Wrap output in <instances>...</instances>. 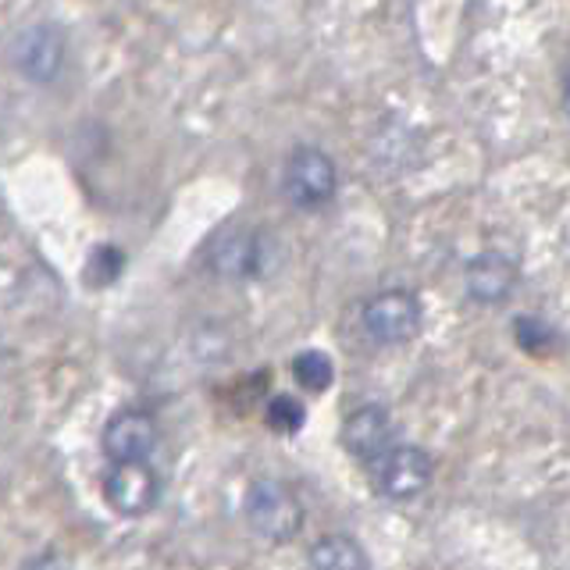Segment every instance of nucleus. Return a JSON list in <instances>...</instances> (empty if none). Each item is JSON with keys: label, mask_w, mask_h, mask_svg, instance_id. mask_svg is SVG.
<instances>
[{"label": "nucleus", "mask_w": 570, "mask_h": 570, "mask_svg": "<svg viewBox=\"0 0 570 570\" xmlns=\"http://www.w3.org/2000/svg\"><path fill=\"white\" fill-rule=\"evenodd\" d=\"M293 374H296V382L307 389V392H325L332 385V379H335V367L328 361V353L307 350V353H296Z\"/></svg>", "instance_id": "obj_12"}, {"label": "nucleus", "mask_w": 570, "mask_h": 570, "mask_svg": "<svg viewBox=\"0 0 570 570\" xmlns=\"http://www.w3.org/2000/svg\"><path fill=\"white\" fill-rule=\"evenodd\" d=\"M282 189H285V200L299 210L325 207L338 189L335 160L317 147H296L289 157H285Z\"/></svg>", "instance_id": "obj_2"}, {"label": "nucleus", "mask_w": 570, "mask_h": 570, "mask_svg": "<svg viewBox=\"0 0 570 570\" xmlns=\"http://www.w3.org/2000/svg\"><path fill=\"white\" fill-rule=\"evenodd\" d=\"M367 552L350 534H325L311 546V570H367Z\"/></svg>", "instance_id": "obj_11"}, {"label": "nucleus", "mask_w": 570, "mask_h": 570, "mask_svg": "<svg viewBox=\"0 0 570 570\" xmlns=\"http://www.w3.org/2000/svg\"><path fill=\"white\" fill-rule=\"evenodd\" d=\"M104 495L121 517H142L157 507L160 481L147 460H118L104 478Z\"/></svg>", "instance_id": "obj_6"}, {"label": "nucleus", "mask_w": 570, "mask_h": 570, "mask_svg": "<svg viewBox=\"0 0 570 570\" xmlns=\"http://www.w3.org/2000/svg\"><path fill=\"white\" fill-rule=\"evenodd\" d=\"M65 50L68 47H65L61 29L50 22H40V26H29L14 36L11 61L29 82H53L65 68Z\"/></svg>", "instance_id": "obj_5"}, {"label": "nucleus", "mask_w": 570, "mask_h": 570, "mask_svg": "<svg viewBox=\"0 0 570 570\" xmlns=\"http://www.w3.org/2000/svg\"><path fill=\"white\" fill-rule=\"evenodd\" d=\"M157 445V421L147 410H118L104 424V453L118 460H147Z\"/></svg>", "instance_id": "obj_7"}, {"label": "nucleus", "mask_w": 570, "mask_h": 570, "mask_svg": "<svg viewBox=\"0 0 570 570\" xmlns=\"http://www.w3.org/2000/svg\"><path fill=\"white\" fill-rule=\"evenodd\" d=\"M243 510H246L249 528L267 542H289L303 528L299 499L293 495V489H285L282 481H272V478H261L249 485Z\"/></svg>", "instance_id": "obj_1"}, {"label": "nucleus", "mask_w": 570, "mask_h": 570, "mask_svg": "<svg viewBox=\"0 0 570 570\" xmlns=\"http://www.w3.org/2000/svg\"><path fill=\"white\" fill-rule=\"evenodd\" d=\"M118 272H121V254L115 246H100L94 254V264H89V278H97L104 285V282H115Z\"/></svg>", "instance_id": "obj_15"}, {"label": "nucleus", "mask_w": 570, "mask_h": 570, "mask_svg": "<svg viewBox=\"0 0 570 570\" xmlns=\"http://www.w3.org/2000/svg\"><path fill=\"white\" fill-rule=\"evenodd\" d=\"M563 111L570 118V71H567V82H563Z\"/></svg>", "instance_id": "obj_16"}, {"label": "nucleus", "mask_w": 570, "mask_h": 570, "mask_svg": "<svg viewBox=\"0 0 570 570\" xmlns=\"http://www.w3.org/2000/svg\"><path fill=\"white\" fill-rule=\"evenodd\" d=\"M463 285H468L471 299L495 307V303L510 299L513 285H517V264L499 254V249H485L468 261V272H463Z\"/></svg>", "instance_id": "obj_9"}, {"label": "nucleus", "mask_w": 570, "mask_h": 570, "mask_svg": "<svg viewBox=\"0 0 570 570\" xmlns=\"http://www.w3.org/2000/svg\"><path fill=\"white\" fill-rule=\"evenodd\" d=\"M374 489L385 499H414L432 485V456L421 445H389L374 456Z\"/></svg>", "instance_id": "obj_4"}, {"label": "nucleus", "mask_w": 570, "mask_h": 570, "mask_svg": "<svg viewBox=\"0 0 570 570\" xmlns=\"http://www.w3.org/2000/svg\"><path fill=\"white\" fill-rule=\"evenodd\" d=\"M343 445L356 460H374L392 445V417L385 406H361L343 421Z\"/></svg>", "instance_id": "obj_10"}, {"label": "nucleus", "mask_w": 570, "mask_h": 570, "mask_svg": "<svg viewBox=\"0 0 570 570\" xmlns=\"http://www.w3.org/2000/svg\"><path fill=\"white\" fill-rule=\"evenodd\" d=\"M264 254H267V246L261 239V232L232 228L218 239V246L210 249V267L222 278L246 282V278H257L264 272Z\"/></svg>", "instance_id": "obj_8"}, {"label": "nucleus", "mask_w": 570, "mask_h": 570, "mask_svg": "<svg viewBox=\"0 0 570 570\" xmlns=\"http://www.w3.org/2000/svg\"><path fill=\"white\" fill-rule=\"evenodd\" d=\"M513 335L528 353H546L552 346V328H546L542 321H534V317H517Z\"/></svg>", "instance_id": "obj_14"}, {"label": "nucleus", "mask_w": 570, "mask_h": 570, "mask_svg": "<svg viewBox=\"0 0 570 570\" xmlns=\"http://www.w3.org/2000/svg\"><path fill=\"white\" fill-rule=\"evenodd\" d=\"M421 299L410 289H385L364 303V332L382 346L410 343L421 332Z\"/></svg>", "instance_id": "obj_3"}, {"label": "nucleus", "mask_w": 570, "mask_h": 570, "mask_svg": "<svg viewBox=\"0 0 570 570\" xmlns=\"http://www.w3.org/2000/svg\"><path fill=\"white\" fill-rule=\"evenodd\" d=\"M303 421H307V410H303L299 400L293 396H275L272 403H267V424L275 428V432L282 435H296Z\"/></svg>", "instance_id": "obj_13"}]
</instances>
